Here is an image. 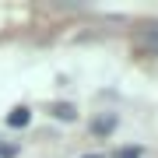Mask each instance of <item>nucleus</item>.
I'll use <instances>...</instances> for the list:
<instances>
[{"label":"nucleus","mask_w":158,"mask_h":158,"mask_svg":"<svg viewBox=\"0 0 158 158\" xmlns=\"http://www.w3.org/2000/svg\"><path fill=\"white\" fill-rule=\"evenodd\" d=\"M28 119H32V113H28V109H11V116H7V123H11V127H25V123H28Z\"/></svg>","instance_id":"nucleus-1"},{"label":"nucleus","mask_w":158,"mask_h":158,"mask_svg":"<svg viewBox=\"0 0 158 158\" xmlns=\"http://www.w3.org/2000/svg\"><path fill=\"white\" fill-rule=\"evenodd\" d=\"M116 158H141V151H137V148H123Z\"/></svg>","instance_id":"nucleus-2"},{"label":"nucleus","mask_w":158,"mask_h":158,"mask_svg":"<svg viewBox=\"0 0 158 158\" xmlns=\"http://www.w3.org/2000/svg\"><path fill=\"white\" fill-rule=\"evenodd\" d=\"M56 116H60V119H70L74 109H70V106H56Z\"/></svg>","instance_id":"nucleus-3"},{"label":"nucleus","mask_w":158,"mask_h":158,"mask_svg":"<svg viewBox=\"0 0 158 158\" xmlns=\"http://www.w3.org/2000/svg\"><path fill=\"white\" fill-rule=\"evenodd\" d=\"M151 42H155V46H158V35H151Z\"/></svg>","instance_id":"nucleus-4"}]
</instances>
